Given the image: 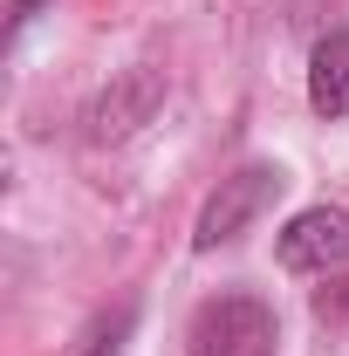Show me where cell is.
Returning <instances> with one entry per match:
<instances>
[{"label": "cell", "mask_w": 349, "mask_h": 356, "mask_svg": "<svg viewBox=\"0 0 349 356\" xmlns=\"http://www.w3.org/2000/svg\"><path fill=\"white\" fill-rule=\"evenodd\" d=\"M274 350H281V322L247 288H226L213 302H199L192 329H185V356H274Z\"/></svg>", "instance_id": "6da1fadb"}, {"label": "cell", "mask_w": 349, "mask_h": 356, "mask_svg": "<svg viewBox=\"0 0 349 356\" xmlns=\"http://www.w3.org/2000/svg\"><path fill=\"white\" fill-rule=\"evenodd\" d=\"M281 185H288V172L267 165V158L240 165V172H226L213 185V199L199 206V220H192V254H219V247H233V240H240V233H247V226L281 199Z\"/></svg>", "instance_id": "7a4b0ae2"}, {"label": "cell", "mask_w": 349, "mask_h": 356, "mask_svg": "<svg viewBox=\"0 0 349 356\" xmlns=\"http://www.w3.org/2000/svg\"><path fill=\"white\" fill-rule=\"evenodd\" d=\"M274 261L288 274H336L349 267V206H302L295 220L274 233Z\"/></svg>", "instance_id": "3957f363"}, {"label": "cell", "mask_w": 349, "mask_h": 356, "mask_svg": "<svg viewBox=\"0 0 349 356\" xmlns=\"http://www.w3.org/2000/svg\"><path fill=\"white\" fill-rule=\"evenodd\" d=\"M158 103H165V76L158 69H131V76H117V83L103 89L96 103H89V144H124L131 131H144L151 117H158Z\"/></svg>", "instance_id": "277c9868"}, {"label": "cell", "mask_w": 349, "mask_h": 356, "mask_svg": "<svg viewBox=\"0 0 349 356\" xmlns=\"http://www.w3.org/2000/svg\"><path fill=\"white\" fill-rule=\"evenodd\" d=\"M308 110L315 117H349V28H329L308 48Z\"/></svg>", "instance_id": "5b68a950"}, {"label": "cell", "mask_w": 349, "mask_h": 356, "mask_svg": "<svg viewBox=\"0 0 349 356\" xmlns=\"http://www.w3.org/2000/svg\"><path fill=\"white\" fill-rule=\"evenodd\" d=\"M131 336H137V302H117L69 343V356H131Z\"/></svg>", "instance_id": "8992f818"}, {"label": "cell", "mask_w": 349, "mask_h": 356, "mask_svg": "<svg viewBox=\"0 0 349 356\" xmlns=\"http://www.w3.org/2000/svg\"><path fill=\"white\" fill-rule=\"evenodd\" d=\"M35 7H42V0H14V7H7V42H21V28L35 21Z\"/></svg>", "instance_id": "52a82bcc"}]
</instances>
